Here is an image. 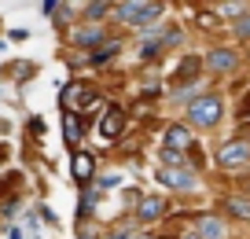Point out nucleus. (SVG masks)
I'll list each match as a JSON object with an SVG mask.
<instances>
[{"label": "nucleus", "mask_w": 250, "mask_h": 239, "mask_svg": "<svg viewBox=\"0 0 250 239\" xmlns=\"http://www.w3.org/2000/svg\"><path fill=\"white\" fill-rule=\"evenodd\" d=\"M195 26H203V30H210V33H221L228 22L213 11V4H199L195 8Z\"/></svg>", "instance_id": "nucleus-16"}, {"label": "nucleus", "mask_w": 250, "mask_h": 239, "mask_svg": "<svg viewBox=\"0 0 250 239\" xmlns=\"http://www.w3.org/2000/svg\"><path fill=\"white\" fill-rule=\"evenodd\" d=\"M199 74H206V63L199 52H188L180 55V63L173 66L169 74V96H199Z\"/></svg>", "instance_id": "nucleus-3"}, {"label": "nucleus", "mask_w": 250, "mask_h": 239, "mask_svg": "<svg viewBox=\"0 0 250 239\" xmlns=\"http://www.w3.org/2000/svg\"><path fill=\"white\" fill-rule=\"evenodd\" d=\"M100 140L103 144H118V140L125 136V129H129V114H125V107L122 103H110V107H103V114H100Z\"/></svg>", "instance_id": "nucleus-8"}, {"label": "nucleus", "mask_w": 250, "mask_h": 239, "mask_svg": "<svg viewBox=\"0 0 250 239\" xmlns=\"http://www.w3.org/2000/svg\"><path fill=\"white\" fill-rule=\"evenodd\" d=\"M110 15H114V4H110V0H88V4H81V22L103 26Z\"/></svg>", "instance_id": "nucleus-15"}, {"label": "nucleus", "mask_w": 250, "mask_h": 239, "mask_svg": "<svg viewBox=\"0 0 250 239\" xmlns=\"http://www.w3.org/2000/svg\"><path fill=\"white\" fill-rule=\"evenodd\" d=\"M110 188H118V173H103V177H96V192H110Z\"/></svg>", "instance_id": "nucleus-21"}, {"label": "nucleus", "mask_w": 250, "mask_h": 239, "mask_svg": "<svg viewBox=\"0 0 250 239\" xmlns=\"http://www.w3.org/2000/svg\"><path fill=\"white\" fill-rule=\"evenodd\" d=\"M239 195H247V199H250V173H243V177H239Z\"/></svg>", "instance_id": "nucleus-23"}, {"label": "nucleus", "mask_w": 250, "mask_h": 239, "mask_svg": "<svg viewBox=\"0 0 250 239\" xmlns=\"http://www.w3.org/2000/svg\"><path fill=\"white\" fill-rule=\"evenodd\" d=\"M155 239H177V232H166V236H155Z\"/></svg>", "instance_id": "nucleus-24"}, {"label": "nucleus", "mask_w": 250, "mask_h": 239, "mask_svg": "<svg viewBox=\"0 0 250 239\" xmlns=\"http://www.w3.org/2000/svg\"><path fill=\"white\" fill-rule=\"evenodd\" d=\"M107 26H92V22H81V26H74L70 30V44L74 48H81L85 55H92L96 48H103L107 44Z\"/></svg>", "instance_id": "nucleus-9"}, {"label": "nucleus", "mask_w": 250, "mask_h": 239, "mask_svg": "<svg viewBox=\"0 0 250 239\" xmlns=\"http://www.w3.org/2000/svg\"><path fill=\"white\" fill-rule=\"evenodd\" d=\"M81 136H85V118L81 114H62V140L70 147H78Z\"/></svg>", "instance_id": "nucleus-17"}, {"label": "nucleus", "mask_w": 250, "mask_h": 239, "mask_svg": "<svg viewBox=\"0 0 250 239\" xmlns=\"http://www.w3.org/2000/svg\"><path fill=\"white\" fill-rule=\"evenodd\" d=\"M122 41H118V37H110L107 41V44H103V48H96V52L92 55H88V63H92V66H103V63H110V59H118V55H122Z\"/></svg>", "instance_id": "nucleus-18"}, {"label": "nucleus", "mask_w": 250, "mask_h": 239, "mask_svg": "<svg viewBox=\"0 0 250 239\" xmlns=\"http://www.w3.org/2000/svg\"><path fill=\"white\" fill-rule=\"evenodd\" d=\"M225 122V92L210 88V92H199L184 103V125L188 129H217Z\"/></svg>", "instance_id": "nucleus-1"}, {"label": "nucleus", "mask_w": 250, "mask_h": 239, "mask_svg": "<svg viewBox=\"0 0 250 239\" xmlns=\"http://www.w3.org/2000/svg\"><path fill=\"white\" fill-rule=\"evenodd\" d=\"M59 103H62V114H81V110H100L103 107L96 88L85 85V81H70V85L62 88Z\"/></svg>", "instance_id": "nucleus-5"}, {"label": "nucleus", "mask_w": 250, "mask_h": 239, "mask_svg": "<svg viewBox=\"0 0 250 239\" xmlns=\"http://www.w3.org/2000/svg\"><path fill=\"white\" fill-rule=\"evenodd\" d=\"M155 180L162 188H169V192H195V188H199V177L191 170H166V166H158Z\"/></svg>", "instance_id": "nucleus-10"}, {"label": "nucleus", "mask_w": 250, "mask_h": 239, "mask_svg": "<svg viewBox=\"0 0 250 239\" xmlns=\"http://www.w3.org/2000/svg\"><path fill=\"white\" fill-rule=\"evenodd\" d=\"M191 144H195V136L184 122H169L162 129V147H169V151H188Z\"/></svg>", "instance_id": "nucleus-12"}, {"label": "nucleus", "mask_w": 250, "mask_h": 239, "mask_svg": "<svg viewBox=\"0 0 250 239\" xmlns=\"http://www.w3.org/2000/svg\"><path fill=\"white\" fill-rule=\"evenodd\" d=\"M162 15H166L162 0H118L114 4V22L129 26V30H151Z\"/></svg>", "instance_id": "nucleus-2"}, {"label": "nucleus", "mask_w": 250, "mask_h": 239, "mask_svg": "<svg viewBox=\"0 0 250 239\" xmlns=\"http://www.w3.org/2000/svg\"><path fill=\"white\" fill-rule=\"evenodd\" d=\"M232 37L243 41V44H250V11L239 19V22H232Z\"/></svg>", "instance_id": "nucleus-19"}, {"label": "nucleus", "mask_w": 250, "mask_h": 239, "mask_svg": "<svg viewBox=\"0 0 250 239\" xmlns=\"http://www.w3.org/2000/svg\"><path fill=\"white\" fill-rule=\"evenodd\" d=\"M217 214L225 217V221L250 224V199H247V195H239V192H228V195H221V199H217Z\"/></svg>", "instance_id": "nucleus-11"}, {"label": "nucleus", "mask_w": 250, "mask_h": 239, "mask_svg": "<svg viewBox=\"0 0 250 239\" xmlns=\"http://www.w3.org/2000/svg\"><path fill=\"white\" fill-rule=\"evenodd\" d=\"M169 210H173L169 195H147V192H144L140 199H136V206H133V224H136V228L158 224L162 217H169Z\"/></svg>", "instance_id": "nucleus-6"}, {"label": "nucleus", "mask_w": 250, "mask_h": 239, "mask_svg": "<svg viewBox=\"0 0 250 239\" xmlns=\"http://www.w3.org/2000/svg\"><path fill=\"white\" fill-rule=\"evenodd\" d=\"M213 166H217L221 173H247L250 170V140L243 136H228L225 144L213 151Z\"/></svg>", "instance_id": "nucleus-4"}, {"label": "nucleus", "mask_w": 250, "mask_h": 239, "mask_svg": "<svg viewBox=\"0 0 250 239\" xmlns=\"http://www.w3.org/2000/svg\"><path fill=\"white\" fill-rule=\"evenodd\" d=\"M70 166H74V180H78L81 188H88L96 180V154L92 151H74V158H70Z\"/></svg>", "instance_id": "nucleus-13"}, {"label": "nucleus", "mask_w": 250, "mask_h": 239, "mask_svg": "<svg viewBox=\"0 0 250 239\" xmlns=\"http://www.w3.org/2000/svg\"><path fill=\"white\" fill-rule=\"evenodd\" d=\"M195 228L203 239H228V221L221 214H199L195 217Z\"/></svg>", "instance_id": "nucleus-14"}, {"label": "nucleus", "mask_w": 250, "mask_h": 239, "mask_svg": "<svg viewBox=\"0 0 250 239\" xmlns=\"http://www.w3.org/2000/svg\"><path fill=\"white\" fill-rule=\"evenodd\" d=\"M232 114H235V122H239V125H247V122H250V92L243 96L239 103H235V110H232Z\"/></svg>", "instance_id": "nucleus-20"}, {"label": "nucleus", "mask_w": 250, "mask_h": 239, "mask_svg": "<svg viewBox=\"0 0 250 239\" xmlns=\"http://www.w3.org/2000/svg\"><path fill=\"white\" fill-rule=\"evenodd\" d=\"M247 63H250V48H247Z\"/></svg>", "instance_id": "nucleus-25"}, {"label": "nucleus", "mask_w": 250, "mask_h": 239, "mask_svg": "<svg viewBox=\"0 0 250 239\" xmlns=\"http://www.w3.org/2000/svg\"><path fill=\"white\" fill-rule=\"evenodd\" d=\"M203 63H206V74L228 77V74H235V70L243 66V52L239 48H228V44H217V48H210V52L203 55Z\"/></svg>", "instance_id": "nucleus-7"}, {"label": "nucleus", "mask_w": 250, "mask_h": 239, "mask_svg": "<svg viewBox=\"0 0 250 239\" xmlns=\"http://www.w3.org/2000/svg\"><path fill=\"white\" fill-rule=\"evenodd\" d=\"M177 239H203V236H199V228H195V224H191V228H184V232H177Z\"/></svg>", "instance_id": "nucleus-22"}]
</instances>
